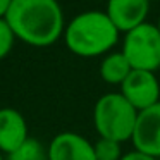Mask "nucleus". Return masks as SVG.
Returning a JSON list of instances; mask_svg holds the SVG:
<instances>
[{
  "mask_svg": "<svg viewBox=\"0 0 160 160\" xmlns=\"http://www.w3.org/2000/svg\"><path fill=\"white\" fill-rule=\"evenodd\" d=\"M4 19L16 38L31 47H48L66 31L57 0H12Z\"/></svg>",
  "mask_w": 160,
  "mask_h": 160,
  "instance_id": "1",
  "label": "nucleus"
},
{
  "mask_svg": "<svg viewBox=\"0 0 160 160\" xmlns=\"http://www.w3.org/2000/svg\"><path fill=\"white\" fill-rule=\"evenodd\" d=\"M119 31L107 12L88 11L78 14L64 31L66 47L79 57H100L110 53L119 42Z\"/></svg>",
  "mask_w": 160,
  "mask_h": 160,
  "instance_id": "2",
  "label": "nucleus"
},
{
  "mask_svg": "<svg viewBox=\"0 0 160 160\" xmlns=\"http://www.w3.org/2000/svg\"><path fill=\"white\" fill-rule=\"evenodd\" d=\"M139 112L121 93H105L93 108V124L100 138L124 143L132 138Z\"/></svg>",
  "mask_w": 160,
  "mask_h": 160,
  "instance_id": "3",
  "label": "nucleus"
},
{
  "mask_svg": "<svg viewBox=\"0 0 160 160\" xmlns=\"http://www.w3.org/2000/svg\"><path fill=\"white\" fill-rule=\"evenodd\" d=\"M121 52L132 69L155 72L160 67V31L157 24L145 22L126 33Z\"/></svg>",
  "mask_w": 160,
  "mask_h": 160,
  "instance_id": "4",
  "label": "nucleus"
},
{
  "mask_svg": "<svg viewBox=\"0 0 160 160\" xmlns=\"http://www.w3.org/2000/svg\"><path fill=\"white\" fill-rule=\"evenodd\" d=\"M119 93L138 112L146 110L160 102V83L155 72L132 69L131 74L121 84Z\"/></svg>",
  "mask_w": 160,
  "mask_h": 160,
  "instance_id": "5",
  "label": "nucleus"
},
{
  "mask_svg": "<svg viewBox=\"0 0 160 160\" xmlns=\"http://www.w3.org/2000/svg\"><path fill=\"white\" fill-rule=\"evenodd\" d=\"M131 141L138 152L155 158L160 157V102L138 114V122Z\"/></svg>",
  "mask_w": 160,
  "mask_h": 160,
  "instance_id": "6",
  "label": "nucleus"
},
{
  "mask_svg": "<svg viewBox=\"0 0 160 160\" xmlns=\"http://www.w3.org/2000/svg\"><path fill=\"white\" fill-rule=\"evenodd\" d=\"M105 12L119 31L129 33L146 22L150 0H108Z\"/></svg>",
  "mask_w": 160,
  "mask_h": 160,
  "instance_id": "7",
  "label": "nucleus"
},
{
  "mask_svg": "<svg viewBox=\"0 0 160 160\" xmlns=\"http://www.w3.org/2000/svg\"><path fill=\"white\" fill-rule=\"evenodd\" d=\"M48 160H97L93 143L78 132H60L48 146Z\"/></svg>",
  "mask_w": 160,
  "mask_h": 160,
  "instance_id": "8",
  "label": "nucleus"
},
{
  "mask_svg": "<svg viewBox=\"0 0 160 160\" xmlns=\"http://www.w3.org/2000/svg\"><path fill=\"white\" fill-rule=\"evenodd\" d=\"M28 139V124L21 112L0 108V152L11 155Z\"/></svg>",
  "mask_w": 160,
  "mask_h": 160,
  "instance_id": "9",
  "label": "nucleus"
},
{
  "mask_svg": "<svg viewBox=\"0 0 160 160\" xmlns=\"http://www.w3.org/2000/svg\"><path fill=\"white\" fill-rule=\"evenodd\" d=\"M132 67L128 62L122 52H110L102 59L100 62V78L108 84H119L121 86L126 78L131 74Z\"/></svg>",
  "mask_w": 160,
  "mask_h": 160,
  "instance_id": "10",
  "label": "nucleus"
},
{
  "mask_svg": "<svg viewBox=\"0 0 160 160\" xmlns=\"http://www.w3.org/2000/svg\"><path fill=\"white\" fill-rule=\"evenodd\" d=\"M5 160H48V155L43 150L42 143L29 138L19 150H16L14 153L7 155Z\"/></svg>",
  "mask_w": 160,
  "mask_h": 160,
  "instance_id": "11",
  "label": "nucleus"
},
{
  "mask_svg": "<svg viewBox=\"0 0 160 160\" xmlns=\"http://www.w3.org/2000/svg\"><path fill=\"white\" fill-rule=\"evenodd\" d=\"M95 157L97 160H121L122 158V148L121 143L107 138H98V141L93 145Z\"/></svg>",
  "mask_w": 160,
  "mask_h": 160,
  "instance_id": "12",
  "label": "nucleus"
},
{
  "mask_svg": "<svg viewBox=\"0 0 160 160\" xmlns=\"http://www.w3.org/2000/svg\"><path fill=\"white\" fill-rule=\"evenodd\" d=\"M14 38H16V35L12 33L7 21L0 19V59H4V57L9 55V52L14 47Z\"/></svg>",
  "mask_w": 160,
  "mask_h": 160,
  "instance_id": "13",
  "label": "nucleus"
},
{
  "mask_svg": "<svg viewBox=\"0 0 160 160\" xmlns=\"http://www.w3.org/2000/svg\"><path fill=\"white\" fill-rule=\"evenodd\" d=\"M121 160H158V158H155L152 155H146L143 152H138V150H132V152L124 153Z\"/></svg>",
  "mask_w": 160,
  "mask_h": 160,
  "instance_id": "14",
  "label": "nucleus"
},
{
  "mask_svg": "<svg viewBox=\"0 0 160 160\" xmlns=\"http://www.w3.org/2000/svg\"><path fill=\"white\" fill-rule=\"evenodd\" d=\"M11 4H12V0H0V19L5 18V14H7Z\"/></svg>",
  "mask_w": 160,
  "mask_h": 160,
  "instance_id": "15",
  "label": "nucleus"
},
{
  "mask_svg": "<svg viewBox=\"0 0 160 160\" xmlns=\"http://www.w3.org/2000/svg\"><path fill=\"white\" fill-rule=\"evenodd\" d=\"M157 28H158V31H160V16H158V21H157Z\"/></svg>",
  "mask_w": 160,
  "mask_h": 160,
  "instance_id": "16",
  "label": "nucleus"
},
{
  "mask_svg": "<svg viewBox=\"0 0 160 160\" xmlns=\"http://www.w3.org/2000/svg\"><path fill=\"white\" fill-rule=\"evenodd\" d=\"M0 160H4V157H2V155H0Z\"/></svg>",
  "mask_w": 160,
  "mask_h": 160,
  "instance_id": "17",
  "label": "nucleus"
},
{
  "mask_svg": "<svg viewBox=\"0 0 160 160\" xmlns=\"http://www.w3.org/2000/svg\"><path fill=\"white\" fill-rule=\"evenodd\" d=\"M107 2H108V0H107Z\"/></svg>",
  "mask_w": 160,
  "mask_h": 160,
  "instance_id": "18",
  "label": "nucleus"
}]
</instances>
